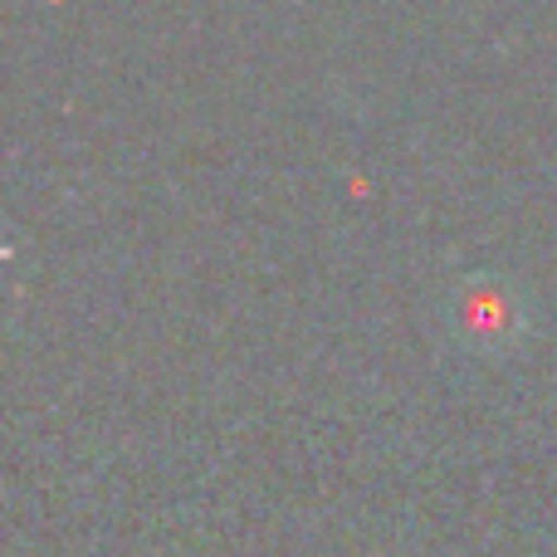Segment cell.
<instances>
[{"label": "cell", "mask_w": 557, "mask_h": 557, "mask_svg": "<svg viewBox=\"0 0 557 557\" xmlns=\"http://www.w3.org/2000/svg\"><path fill=\"white\" fill-rule=\"evenodd\" d=\"M450 327L470 352L504 357L523 343V333H529V313H523L513 284H504V278H494V274H470L460 288H455Z\"/></svg>", "instance_id": "1"}]
</instances>
